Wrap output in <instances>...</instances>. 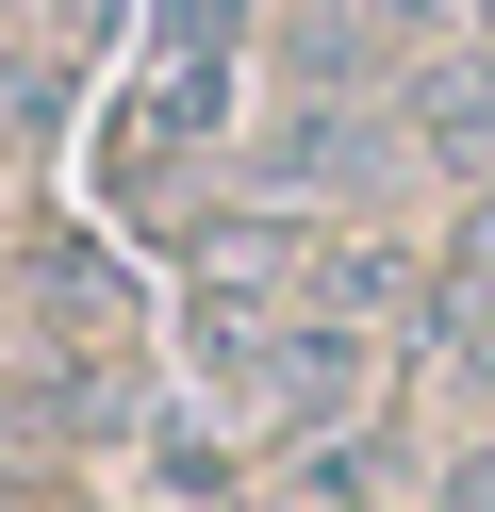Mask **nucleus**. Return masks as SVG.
Returning a JSON list of instances; mask_svg holds the SVG:
<instances>
[{"mask_svg":"<svg viewBox=\"0 0 495 512\" xmlns=\"http://www.w3.org/2000/svg\"><path fill=\"white\" fill-rule=\"evenodd\" d=\"M149 463H165V496H215V479H231V430H215V397L149 413Z\"/></svg>","mask_w":495,"mask_h":512,"instance_id":"nucleus-6","label":"nucleus"},{"mask_svg":"<svg viewBox=\"0 0 495 512\" xmlns=\"http://www.w3.org/2000/svg\"><path fill=\"white\" fill-rule=\"evenodd\" d=\"M50 100H66V50H0V133H33Z\"/></svg>","mask_w":495,"mask_h":512,"instance_id":"nucleus-7","label":"nucleus"},{"mask_svg":"<svg viewBox=\"0 0 495 512\" xmlns=\"http://www.w3.org/2000/svg\"><path fill=\"white\" fill-rule=\"evenodd\" d=\"M182 364L215 413H264V430H347V397L380 380V331L314 298H231V281H182Z\"/></svg>","mask_w":495,"mask_h":512,"instance_id":"nucleus-1","label":"nucleus"},{"mask_svg":"<svg viewBox=\"0 0 495 512\" xmlns=\"http://www.w3.org/2000/svg\"><path fill=\"white\" fill-rule=\"evenodd\" d=\"M413 347L446 380H495V182H479V215L446 232V265H429V314H413Z\"/></svg>","mask_w":495,"mask_h":512,"instance_id":"nucleus-4","label":"nucleus"},{"mask_svg":"<svg viewBox=\"0 0 495 512\" xmlns=\"http://www.w3.org/2000/svg\"><path fill=\"white\" fill-rule=\"evenodd\" d=\"M429 512H495V446H446V479H429Z\"/></svg>","mask_w":495,"mask_h":512,"instance_id":"nucleus-8","label":"nucleus"},{"mask_svg":"<svg viewBox=\"0 0 495 512\" xmlns=\"http://www.w3.org/2000/svg\"><path fill=\"white\" fill-rule=\"evenodd\" d=\"M248 116V0H149V50H132L116 116H99V199H165L198 149Z\"/></svg>","mask_w":495,"mask_h":512,"instance_id":"nucleus-2","label":"nucleus"},{"mask_svg":"<svg viewBox=\"0 0 495 512\" xmlns=\"http://www.w3.org/2000/svg\"><path fill=\"white\" fill-rule=\"evenodd\" d=\"M396 149H413V116H380V100H297L281 133L248 149V182H281V199H347V182H380Z\"/></svg>","mask_w":495,"mask_h":512,"instance_id":"nucleus-3","label":"nucleus"},{"mask_svg":"<svg viewBox=\"0 0 495 512\" xmlns=\"http://www.w3.org/2000/svg\"><path fill=\"white\" fill-rule=\"evenodd\" d=\"M314 17H347V34H363V50H380V67H396V83H413V67H429V50H446V34H462V0H314Z\"/></svg>","mask_w":495,"mask_h":512,"instance_id":"nucleus-5","label":"nucleus"}]
</instances>
